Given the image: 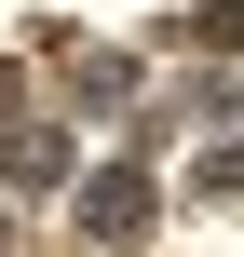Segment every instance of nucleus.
I'll return each instance as SVG.
<instances>
[{"label": "nucleus", "instance_id": "nucleus-1", "mask_svg": "<svg viewBox=\"0 0 244 257\" xmlns=\"http://www.w3.org/2000/svg\"><path fill=\"white\" fill-rule=\"evenodd\" d=\"M136 217H149V176H95V230H109V244H122V230H136Z\"/></svg>", "mask_w": 244, "mask_h": 257}]
</instances>
